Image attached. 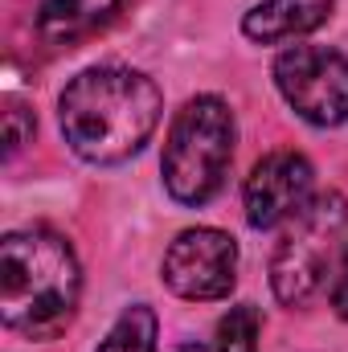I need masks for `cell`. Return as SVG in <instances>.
Returning a JSON list of instances; mask_svg holds the SVG:
<instances>
[{"instance_id": "cell-2", "label": "cell", "mask_w": 348, "mask_h": 352, "mask_svg": "<svg viewBox=\"0 0 348 352\" xmlns=\"http://www.w3.org/2000/svg\"><path fill=\"white\" fill-rule=\"evenodd\" d=\"M83 295L74 246L54 230H17L0 242V311L4 324L29 340L58 336Z\"/></svg>"}, {"instance_id": "cell-10", "label": "cell", "mask_w": 348, "mask_h": 352, "mask_svg": "<svg viewBox=\"0 0 348 352\" xmlns=\"http://www.w3.org/2000/svg\"><path fill=\"white\" fill-rule=\"evenodd\" d=\"M156 311L148 303H131L115 328L107 332V340L98 344V352H156Z\"/></svg>"}, {"instance_id": "cell-4", "label": "cell", "mask_w": 348, "mask_h": 352, "mask_svg": "<svg viewBox=\"0 0 348 352\" xmlns=\"http://www.w3.org/2000/svg\"><path fill=\"white\" fill-rule=\"evenodd\" d=\"M348 250V201L340 192L312 197L287 226L270 258V287L279 303L303 307Z\"/></svg>"}, {"instance_id": "cell-6", "label": "cell", "mask_w": 348, "mask_h": 352, "mask_svg": "<svg viewBox=\"0 0 348 352\" xmlns=\"http://www.w3.org/2000/svg\"><path fill=\"white\" fill-rule=\"evenodd\" d=\"M164 283L180 299H226L238 283V242L221 230H184L164 254Z\"/></svg>"}, {"instance_id": "cell-1", "label": "cell", "mask_w": 348, "mask_h": 352, "mask_svg": "<svg viewBox=\"0 0 348 352\" xmlns=\"http://www.w3.org/2000/svg\"><path fill=\"white\" fill-rule=\"evenodd\" d=\"M160 111V87L127 66L83 70L58 98L62 135L90 164H119L135 156L152 140Z\"/></svg>"}, {"instance_id": "cell-3", "label": "cell", "mask_w": 348, "mask_h": 352, "mask_svg": "<svg viewBox=\"0 0 348 352\" xmlns=\"http://www.w3.org/2000/svg\"><path fill=\"white\" fill-rule=\"evenodd\" d=\"M238 123L217 94H197L176 111L164 144V188L176 205H209L234 164Z\"/></svg>"}, {"instance_id": "cell-13", "label": "cell", "mask_w": 348, "mask_h": 352, "mask_svg": "<svg viewBox=\"0 0 348 352\" xmlns=\"http://www.w3.org/2000/svg\"><path fill=\"white\" fill-rule=\"evenodd\" d=\"M332 307H336L340 320H348V250H345V258H340L336 283H332Z\"/></svg>"}, {"instance_id": "cell-11", "label": "cell", "mask_w": 348, "mask_h": 352, "mask_svg": "<svg viewBox=\"0 0 348 352\" xmlns=\"http://www.w3.org/2000/svg\"><path fill=\"white\" fill-rule=\"evenodd\" d=\"M259 328H262L259 307L238 303L217 320L213 344H217V352H259Z\"/></svg>"}, {"instance_id": "cell-9", "label": "cell", "mask_w": 348, "mask_h": 352, "mask_svg": "<svg viewBox=\"0 0 348 352\" xmlns=\"http://www.w3.org/2000/svg\"><path fill=\"white\" fill-rule=\"evenodd\" d=\"M123 0H45L37 12V33L54 45L62 41H78L94 29H102Z\"/></svg>"}, {"instance_id": "cell-12", "label": "cell", "mask_w": 348, "mask_h": 352, "mask_svg": "<svg viewBox=\"0 0 348 352\" xmlns=\"http://www.w3.org/2000/svg\"><path fill=\"white\" fill-rule=\"evenodd\" d=\"M4 127H8V131H4V144H8V148H4V156H17V152H21V144L33 135V111H25L17 98H8Z\"/></svg>"}, {"instance_id": "cell-14", "label": "cell", "mask_w": 348, "mask_h": 352, "mask_svg": "<svg viewBox=\"0 0 348 352\" xmlns=\"http://www.w3.org/2000/svg\"><path fill=\"white\" fill-rule=\"evenodd\" d=\"M176 352H209V349H201V344H184V349H176Z\"/></svg>"}, {"instance_id": "cell-5", "label": "cell", "mask_w": 348, "mask_h": 352, "mask_svg": "<svg viewBox=\"0 0 348 352\" xmlns=\"http://www.w3.org/2000/svg\"><path fill=\"white\" fill-rule=\"evenodd\" d=\"M274 87L295 107L299 119L316 127L348 123V58L324 45L283 50L274 62Z\"/></svg>"}, {"instance_id": "cell-8", "label": "cell", "mask_w": 348, "mask_h": 352, "mask_svg": "<svg viewBox=\"0 0 348 352\" xmlns=\"http://www.w3.org/2000/svg\"><path fill=\"white\" fill-rule=\"evenodd\" d=\"M332 4L336 0H262L242 16V33L262 45L291 41V37L316 33L332 16Z\"/></svg>"}, {"instance_id": "cell-7", "label": "cell", "mask_w": 348, "mask_h": 352, "mask_svg": "<svg viewBox=\"0 0 348 352\" xmlns=\"http://www.w3.org/2000/svg\"><path fill=\"white\" fill-rule=\"evenodd\" d=\"M312 164L299 152H270L246 176L242 201H246V221L254 230H274L279 221H291L307 201H312Z\"/></svg>"}]
</instances>
